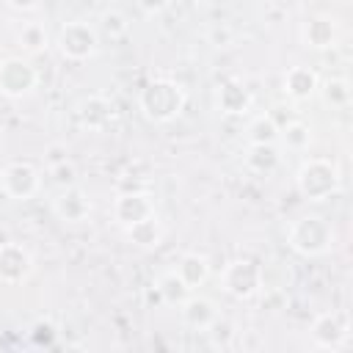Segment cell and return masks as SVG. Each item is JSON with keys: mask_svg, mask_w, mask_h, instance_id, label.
Instances as JSON below:
<instances>
[{"mask_svg": "<svg viewBox=\"0 0 353 353\" xmlns=\"http://www.w3.org/2000/svg\"><path fill=\"white\" fill-rule=\"evenodd\" d=\"M138 108L149 121H157V124L171 121L185 108V88L168 77H157L141 88Z\"/></svg>", "mask_w": 353, "mask_h": 353, "instance_id": "cell-1", "label": "cell"}, {"mask_svg": "<svg viewBox=\"0 0 353 353\" xmlns=\"http://www.w3.org/2000/svg\"><path fill=\"white\" fill-rule=\"evenodd\" d=\"M298 193L309 201H325L339 190V168L325 157H309L295 171Z\"/></svg>", "mask_w": 353, "mask_h": 353, "instance_id": "cell-2", "label": "cell"}, {"mask_svg": "<svg viewBox=\"0 0 353 353\" xmlns=\"http://www.w3.org/2000/svg\"><path fill=\"white\" fill-rule=\"evenodd\" d=\"M287 243L295 254H301L306 259L309 256H323L334 243V229L320 215H303L290 226Z\"/></svg>", "mask_w": 353, "mask_h": 353, "instance_id": "cell-3", "label": "cell"}, {"mask_svg": "<svg viewBox=\"0 0 353 353\" xmlns=\"http://www.w3.org/2000/svg\"><path fill=\"white\" fill-rule=\"evenodd\" d=\"M55 47H58V52H61L63 58H69V61H88V58L97 52V47H99V33H97V28H94L91 22H85V19H72V22H66V25L58 30Z\"/></svg>", "mask_w": 353, "mask_h": 353, "instance_id": "cell-4", "label": "cell"}, {"mask_svg": "<svg viewBox=\"0 0 353 353\" xmlns=\"http://www.w3.org/2000/svg\"><path fill=\"white\" fill-rule=\"evenodd\" d=\"M221 290L237 301L254 298L262 290V268L254 259H234L221 273Z\"/></svg>", "mask_w": 353, "mask_h": 353, "instance_id": "cell-5", "label": "cell"}, {"mask_svg": "<svg viewBox=\"0 0 353 353\" xmlns=\"http://www.w3.org/2000/svg\"><path fill=\"white\" fill-rule=\"evenodd\" d=\"M0 185H3V193H6L8 199L25 201V199H30V196L39 193V188H41V174H39V168H36L33 163H28V160H14V163H8V165L3 168Z\"/></svg>", "mask_w": 353, "mask_h": 353, "instance_id": "cell-6", "label": "cell"}, {"mask_svg": "<svg viewBox=\"0 0 353 353\" xmlns=\"http://www.w3.org/2000/svg\"><path fill=\"white\" fill-rule=\"evenodd\" d=\"M39 83L36 69L25 58H6L0 61V94L8 99L28 97Z\"/></svg>", "mask_w": 353, "mask_h": 353, "instance_id": "cell-7", "label": "cell"}, {"mask_svg": "<svg viewBox=\"0 0 353 353\" xmlns=\"http://www.w3.org/2000/svg\"><path fill=\"white\" fill-rule=\"evenodd\" d=\"M154 215V199L146 188H138V190H119V196L113 199V221L127 229L143 218Z\"/></svg>", "mask_w": 353, "mask_h": 353, "instance_id": "cell-8", "label": "cell"}, {"mask_svg": "<svg viewBox=\"0 0 353 353\" xmlns=\"http://www.w3.org/2000/svg\"><path fill=\"white\" fill-rule=\"evenodd\" d=\"M347 314L342 312H323L312 323V345L320 350H339L347 339Z\"/></svg>", "mask_w": 353, "mask_h": 353, "instance_id": "cell-9", "label": "cell"}, {"mask_svg": "<svg viewBox=\"0 0 353 353\" xmlns=\"http://www.w3.org/2000/svg\"><path fill=\"white\" fill-rule=\"evenodd\" d=\"M33 273V259L25 245L19 243H3L0 245V281L3 284H22Z\"/></svg>", "mask_w": 353, "mask_h": 353, "instance_id": "cell-10", "label": "cell"}, {"mask_svg": "<svg viewBox=\"0 0 353 353\" xmlns=\"http://www.w3.org/2000/svg\"><path fill=\"white\" fill-rule=\"evenodd\" d=\"M74 113H77V121H80L83 130L99 132V130L110 127V121L116 119V105H113L110 99L99 97V94H91V97H83V99L77 102Z\"/></svg>", "mask_w": 353, "mask_h": 353, "instance_id": "cell-11", "label": "cell"}, {"mask_svg": "<svg viewBox=\"0 0 353 353\" xmlns=\"http://www.w3.org/2000/svg\"><path fill=\"white\" fill-rule=\"evenodd\" d=\"M52 212L63 223H80V221H85L91 215V201L77 185L61 188V193L52 199Z\"/></svg>", "mask_w": 353, "mask_h": 353, "instance_id": "cell-12", "label": "cell"}, {"mask_svg": "<svg viewBox=\"0 0 353 353\" xmlns=\"http://www.w3.org/2000/svg\"><path fill=\"white\" fill-rule=\"evenodd\" d=\"M215 105L226 116H243V113L251 110L254 97L240 80H226V83H221V88L215 94Z\"/></svg>", "mask_w": 353, "mask_h": 353, "instance_id": "cell-13", "label": "cell"}, {"mask_svg": "<svg viewBox=\"0 0 353 353\" xmlns=\"http://www.w3.org/2000/svg\"><path fill=\"white\" fill-rule=\"evenodd\" d=\"M320 88V77L314 69L309 66H290L287 74H284V91L290 99L295 102H303V99H312Z\"/></svg>", "mask_w": 353, "mask_h": 353, "instance_id": "cell-14", "label": "cell"}, {"mask_svg": "<svg viewBox=\"0 0 353 353\" xmlns=\"http://www.w3.org/2000/svg\"><path fill=\"white\" fill-rule=\"evenodd\" d=\"M336 36H339V28H336V19L320 14V17H312L306 25H303V41L306 47L312 50H328L336 44Z\"/></svg>", "mask_w": 353, "mask_h": 353, "instance_id": "cell-15", "label": "cell"}, {"mask_svg": "<svg viewBox=\"0 0 353 353\" xmlns=\"http://www.w3.org/2000/svg\"><path fill=\"white\" fill-rule=\"evenodd\" d=\"M179 312H182V320L188 328H196V331H204L215 317H218V306L210 301V298H201V295H193L188 301L179 303Z\"/></svg>", "mask_w": 353, "mask_h": 353, "instance_id": "cell-16", "label": "cell"}, {"mask_svg": "<svg viewBox=\"0 0 353 353\" xmlns=\"http://www.w3.org/2000/svg\"><path fill=\"white\" fill-rule=\"evenodd\" d=\"M176 276H179L190 290H196V287H201V284L210 279V259H207L204 254L188 251V254H182V259H179V265H176Z\"/></svg>", "mask_w": 353, "mask_h": 353, "instance_id": "cell-17", "label": "cell"}, {"mask_svg": "<svg viewBox=\"0 0 353 353\" xmlns=\"http://www.w3.org/2000/svg\"><path fill=\"white\" fill-rule=\"evenodd\" d=\"M281 163V154L276 149V143H251L248 146V154H245V165L254 171V174H273Z\"/></svg>", "mask_w": 353, "mask_h": 353, "instance_id": "cell-18", "label": "cell"}, {"mask_svg": "<svg viewBox=\"0 0 353 353\" xmlns=\"http://www.w3.org/2000/svg\"><path fill=\"white\" fill-rule=\"evenodd\" d=\"M124 234H127L130 243H135L138 248H154V245H160V240H163V226H160L157 215H149V218H143V221L127 226Z\"/></svg>", "mask_w": 353, "mask_h": 353, "instance_id": "cell-19", "label": "cell"}, {"mask_svg": "<svg viewBox=\"0 0 353 353\" xmlns=\"http://www.w3.org/2000/svg\"><path fill=\"white\" fill-rule=\"evenodd\" d=\"M154 287L160 290V298H163V306H179L182 301H188L190 298V287L176 276V270H168V273H163L157 281H154Z\"/></svg>", "mask_w": 353, "mask_h": 353, "instance_id": "cell-20", "label": "cell"}, {"mask_svg": "<svg viewBox=\"0 0 353 353\" xmlns=\"http://www.w3.org/2000/svg\"><path fill=\"white\" fill-rule=\"evenodd\" d=\"M279 138H281V143L290 149V152H303V149H309V143H312V130H309V124H303V121H287L284 127H279Z\"/></svg>", "mask_w": 353, "mask_h": 353, "instance_id": "cell-21", "label": "cell"}, {"mask_svg": "<svg viewBox=\"0 0 353 353\" xmlns=\"http://www.w3.org/2000/svg\"><path fill=\"white\" fill-rule=\"evenodd\" d=\"M207 339H210V345L215 347V350H229L234 342H237V328H234V323L232 320H226V317H215L207 328Z\"/></svg>", "mask_w": 353, "mask_h": 353, "instance_id": "cell-22", "label": "cell"}, {"mask_svg": "<svg viewBox=\"0 0 353 353\" xmlns=\"http://www.w3.org/2000/svg\"><path fill=\"white\" fill-rule=\"evenodd\" d=\"M245 138L248 143H276L279 141V124L273 121V116H256L248 121L245 127Z\"/></svg>", "mask_w": 353, "mask_h": 353, "instance_id": "cell-23", "label": "cell"}, {"mask_svg": "<svg viewBox=\"0 0 353 353\" xmlns=\"http://www.w3.org/2000/svg\"><path fill=\"white\" fill-rule=\"evenodd\" d=\"M317 91L323 94V102L328 108H347V102H350V83L345 77H331Z\"/></svg>", "mask_w": 353, "mask_h": 353, "instance_id": "cell-24", "label": "cell"}, {"mask_svg": "<svg viewBox=\"0 0 353 353\" xmlns=\"http://www.w3.org/2000/svg\"><path fill=\"white\" fill-rule=\"evenodd\" d=\"M127 30H130V22H127V17H124L119 8L102 11V17H99V30H97V33H105L108 39H121Z\"/></svg>", "mask_w": 353, "mask_h": 353, "instance_id": "cell-25", "label": "cell"}, {"mask_svg": "<svg viewBox=\"0 0 353 353\" xmlns=\"http://www.w3.org/2000/svg\"><path fill=\"white\" fill-rule=\"evenodd\" d=\"M47 174H50V179H52L58 188H72V185H77V168H74V163H72L69 157H61V160L50 163V165H47Z\"/></svg>", "mask_w": 353, "mask_h": 353, "instance_id": "cell-26", "label": "cell"}, {"mask_svg": "<svg viewBox=\"0 0 353 353\" xmlns=\"http://www.w3.org/2000/svg\"><path fill=\"white\" fill-rule=\"evenodd\" d=\"M19 41H22V47L30 50V52L41 50V47L47 44V30H44V25H39V22H28V25L22 28V33H19Z\"/></svg>", "mask_w": 353, "mask_h": 353, "instance_id": "cell-27", "label": "cell"}, {"mask_svg": "<svg viewBox=\"0 0 353 353\" xmlns=\"http://www.w3.org/2000/svg\"><path fill=\"white\" fill-rule=\"evenodd\" d=\"M55 336H58V328L50 323V320H39L33 328H30V342L36 347H52L55 345Z\"/></svg>", "mask_w": 353, "mask_h": 353, "instance_id": "cell-28", "label": "cell"}, {"mask_svg": "<svg viewBox=\"0 0 353 353\" xmlns=\"http://www.w3.org/2000/svg\"><path fill=\"white\" fill-rule=\"evenodd\" d=\"M135 3H138V8H141L146 17H154V14H163L171 0H135Z\"/></svg>", "mask_w": 353, "mask_h": 353, "instance_id": "cell-29", "label": "cell"}, {"mask_svg": "<svg viewBox=\"0 0 353 353\" xmlns=\"http://www.w3.org/2000/svg\"><path fill=\"white\" fill-rule=\"evenodd\" d=\"M6 3H8V8L17 11V14H28V11H33V8L39 6V0H6Z\"/></svg>", "mask_w": 353, "mask_h": 353, "instance_id": "cell-30", "label": "cell"}, {"mask_svg": "<svg viewBox=\"0 0 353 353\" xmlns=\"http://www.w3.org/2000/svg\"><path fill=\"white\" fill-rule=\"evenodd\" d=\"M146 301H149V303L154 301V303H160V306H163V298H160V290H157L154 284H152V287L146 290Z\"/></svg>", "mask_w": 353, "mask_h": 353, "instance_id": "cell-31", "label": "cell"}, {"mask_svg": "<svg viewBox=\"0 0 353 353\" xmlns=\"http://www.w3.org/2000/svg\"><path fill=\"white\" fill-rule=\"evenodd\" d=\"M193 3H207V0H193Z\"/></svg>", "mask_w": 353, "mask_h": 353, "instance_id": "cell-32", "label": "cell"}]
</instances>
